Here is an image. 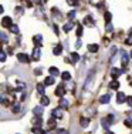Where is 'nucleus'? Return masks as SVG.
Returning a JSON list of instances; mask_svg holds the SVG:
<instances>
[{"label": "nucleus", "mask_w": 132, "mask_h": 134, "mask_svg": "<svg viewBox=\"0 0 132 134\" xmlns=\"http://www.w3.org/2000/svg\"><path fill=\"white\" fill-rule=\"evenodd\" d=\"M114 121H115V116H114V114H108L106 117H104V119L101 120V126L104 127V129L108 130L109 127L114 124Z\"/></svg>", "instance_id": "1"}, {"label": "nucleus", "mask_w": 132, "mask_h": 134, "mask_svg": "<svg viewBox=\"0 0 132 134\" xmlns=\"http://www.w3.org/2000/svg\"><path fill=\"white\" fill-rule=\"evenodd\" d=\"M94 76H95V70H91L90 73H88V77H87V80H85V83H84V90H90V86L92 84V81H94Z\"/></svg>", "instance_id": "2"}, {"label": "nucleus", "mask_w": 132, "mask_h": 134, "mask_svg": "<svg viewBox=\"0 0 132 134\" xmlns=\"http://www.w3.org/2000/svg\"><path fill=\"white\" fill-rule=\"evenodd\" d=\"M65 91H67V88L64 87V84H60V86H57V88L54 90V94L57 96V97H64V94H65Z\"/></svg>", "instance_id": "3"}, {"label": "nucleus", "mask_w": 132, "mask_h": 134, "mask_svg": "<svg viewBox=\"0 0 132 134\" xmlns=\"http://www.w3.org/2000/svg\"><path fill=\"white\" fill-rule=\"evenodd\" d=\"M2 26L10 29L11 26H13V20H11V17H9V16H4V17L2 19Z\"/></svg>", "instance_id": "4"}, {"label": "nucleus", "mask_w": 132, "mask_h": 134, "mask_svg": "<svg viewBox=\"0 0 132 134\" xmlns=\"http://www.w3.org/2000/svg\"><path fill=\"white\" fill-rule=\"evenodd\" d=\"M40 57H41V47H34L33 54H31V59L37 62V60H40Z\"/></svg>", "instance_id": "5"}, {"label": "nucleus", "mask_w": 132, "mask_h": 134, "mask_svg": "<svg viewBox=\"0 0 132 134\" xmlns=\"http://www.w3.org/2000/svg\"><path fill=\"white\" fill-rule=\"evenodd\" d=\"M17 60H18L20 63H26V64H27V63L30 62V57L27 56L26 53H18V54H17Z\"/></svg>", "instance_id": "6"}, {"label": "nucleus", "mask_w": 132, "mask_h": 134, "mask_svg": "<svg viewBox=\"0 0 132 134\" xmlns=\"http://www.w3.org/2000/svg\"><path fill=\"white\" fill-rule=\"evenodd\" d=\"M41 41H43V36L41 34H36V36L33 37V43L36 47H41Z\"/></svg>", "instance_id": "7"}, {"label": "nucleus", "mask_w": 132, "mask_h": 134, "mask_svg": "<svg viewBox=\"0 0 132 134\" xmlns=\"http://www.w3.org/2000/svg\"><path fill=\"white\" fill-rule=\"evenodd\" d=\"M51 116H53V119H62V111H61V108H54V110L51 111Z\"/></svg>", "instance_id": "8"}, {"label": "nucleus", "mask_w": 132, "mask_h": 134, "mask_svg": "<svg viewBox=\"0 0 132 134\" xmlns=\"http://www.w3.org/2000/svg\"><path fill=\"white\" fill-rule=\"evenodd\" d=\"M122 74V70H119V69H117V67H114V69L111 70V77L114 79V80H117V79L119 77V76Z\"/></svg>", "instance_id": "9"}, {"label": "nucleus", "mask_w": 132, "mask_h": 134, "mask_svg": "<svg viewBox=\"0 0 132 134\" xmlns=\"http://www.w3.org/2000/svg\"><path fill=\"white\" fill-rule=\"evenodd\" d=\"M129 59H131V56L129 54H127V53H122V57H121V62H122V67H127V64L129 63Z\"/></svg>", "instance_id": "10"}, {"label": "nucleus", "mask_w": 132, "mask_h": 134, "mask_svg": "<svg viewBox=\"0 0 132 134\" xmlns=\"http://www.w3.org/2000/svg\"><path fill=\"white\" fill-rule=\"evenodd\" d=\"M125 101H127L125 93H122V91H118V94H117V103H118V104H122V103H125Z\"/></svg>", "instance_id": "11"}, {"label": "nucleus", "mask_w": 132, "mask_h": 134, "mask_svg": "<svg viewBox=\"0 0 132 134\" xmlns=\"http://www.w3.org/2000/svg\"><path fill=\"white\" fill-rule=\"evenodd\" d=\"M78 60H80V54L75 53V52L70 53V62H71V64H75V63H77Z\"/></svg>", "instance_id": "12"}, {"label": "nucleus", "mask_w": 132, "mask_h": 134, "mask_svg": "<svg viewBox=\"0 0 132 134\" xmlns=\"http://www.w3.org/2000/svg\"><path fill=\"white\" fill-rule=\"evenodd\" d=\"M43 107L44 106H36V107H34L33 108V113H34V116H40V117H41L43 116Z\"/></svg>", "instance_id": "13"}, {"label": "nucleus", "mask_w": 132, "mask_h": 134, "mask_svg": "<svg viewBox=\"0 0 132 134\" xmlns=\"http://www.w3.org/2000/svg\"><path fill=\"white\" fill-rule=\"evenodd\" d=\"M60 108H65V110H67L68 108V106H70V103H68V100H65L64 97H61L60 98Z\"/></svg>", "instance_id": "14"}, {"label": "nucleus", "mask_w": 132, "mask_h": 134, "mask_svg": "<svg viewBox=\"0 0 132 134\" xmlns=\"http://www.w3.org/2000/svg\"><path fill=\"white\" fill-rule=\"evenodd\" d=\"M84 24H87V26H95V21H94V19L91 17V16H87L85 19H84Z\"/></svg>", "instance_id": "15"}, {"label": "nucleus", "mask_w": 132, "mask_h": 134, "mask_svg": "<svg viewBox=\"0 0 132 134\" xmlns=\"http://www.w3.org/2000/svg\"><path fill=\"white\" fill-rule=\"evenodd\" d=\"M109 100H111L109 94H104V96H101V97H99V103H101V104H108Z\"/></svg>", "instance_id": "16"}, {"label": "nucleus", "mask_w": 132, "mask_h": 134, "mask_svg": "<svg viewBox=\"0 0 132 134\" xmlns=\"http://www.w3.org/2000/svg\"><path fill=\"white\" fill-rule=\"evenodd\" d=\"M80 126L84 127V129L88 127V126H90V119H87V117H81V119H80Z\"/></svg>", "instance_id": "17"}, {"label": "nucleus", "mask_w": 132, "mask_h": 134, "mask_svg": "<svg viewBox=\"0 0 132 134\" xmlns=\"http://www.w3.org/2000/svg\"><path fill=\"white\" fill-rule=\"evenodd\" d=\"M44 84L46 86H53L54 84V76H47V77L44 79Z\"/></svg>", "instance_id": "18"}, {"label": "nucleus", "mask_w": 132, "mask_h": 134, "mask_svg": "<svg viewBox=\"0 0 132 134\" xmlns=\"http://www.w3.org/2000/svg\"><path fill=\"white\" fill-rule=\"evenodd\" d=\"M73 27H74V23H73V21H68V23H65V24H64L62 30H64L65 33H68V31H71V30H73Z\"/></svg>", "instance_id": "19"}, {"label": "nucleus", "mask_w": 132, "mask_h": 134, "mask_svg": "<svg viewBox=\"0 0 132 134\" xmlns=\"http://www.w3.org/2000/svg\"><path fill=\"white\" fill-rule=\"evenodd\" d=\"M48 73H50V76H54V77L60 76V70L57 69V67H50V69H48Z\"/></svg>", "instance_id": "20"}, {"label": "nucleus", "mask_w": 132, "mask_h": 134, "mask_svg": "<svg viewBox=\"0 0 132 134\" xmlns=\"http://www.w3.org/2000/svg\"><path fill=\"white\" fill-rule=\"evenodd\" d=\"M33 124H34V127H40L43 124V120H41V117L40 116H36L33 119Z\"/></svg>", "instance_id": "21"}, {"label": "nucleus", "mask_w": 132, "mask_h": 134, "mask_svg": "<svg viewBox=\"0 0 132 134\" xmlns=\"http://www.w3.org/2000/svg\"><path fill=\"white\" fill-rule=\"evenodd\" d=\"M111 90H118L119 88V83H118V80H112L111 83H109V86H108Z\"/></svg>", "instance_id": "22"}, {"label": "nucleus", "mask_w": 132, "mask_h": 134, "mask_svg": "<svg viewBox=\"0 0 132 134\" xmlns=\"http://www.w3.org/2000/svg\"><path fill=\"white\" fill-rule=\"evenodd\" d=\"M98 50H99L98 44H90V46H88V52L90 53H97Z\"/></svg>", "instance_id": "23"}, {"label": "nucleus", "mask_w": 132, "mask_h": 134, "mask_svg": "<svg viewBox=\"0 0 132 134\" xmlns=\"http://www.w3.org/2000/svg\"><path fill=\"white\" fill-rule=\"evenodd\" d=\"M61 52H62V46H61V44H58V46L54 47L53 54H54V56H60V54H61Z\"/></svg>", "instance_id": "24"}, {"label": "nucleus", "mask_w": 132, "mask_h": 134, "mask_svg": "<svg viewBox=\"0 0 132 134\" xmlns=\"http://www.w3.org/2000/svg\"><path fill=\"white\" fill-rule=\"evenodd\" d=\"M40 101H41V106H48V104H50V98L47 97V96H41Z\"/></svg>", "instance_id": "25"}, {"label": "nucleus", "mask_w": 132, "mask_h": 134, "mask_svg": "<svg viewBox=\"0 0 132 134\" xmlns=\"http://www.w3.org/2000/svg\"><path fill=\"white\" fill-rule=\"evenodd\" d=\"M20 110H21V107L18 103H14L13 106H11V111H13V113H20Z\"/></svg>", "instance_id": "26"}, {"label": "nucleus", "mask_w": 132, "mask_h": 134, "mask_svg": "<svg viewBox=\"0 0 132 134\" xmlns=\"http://www.w3.org/2000/svg\"><path fill=\"white\" fill-rule=\"evenodd\" d=\"M51 12H53V16H54V17H57V20H58V19H61V13H60L58 9L53 7V9H51Z\"/></svg>", "instance_id": "27"}, {"label": "nucleus", "mask_w": 132, "mask_h": 134, "mask_svg": "<svg viewBox=\"0 0 132 134\" xmlns=\"http://www.w3.org/2000/svg\"><path fill=\"white\" fill-rule=\"evenodd\" d=\"M44 83H40V84H37V91H39L40 94H44V90H46V87H44Z\"/></svg>", "instance_id": "28"}, {"label": "nucleus", "mask_w": 132, "mask_h": 134, "mask_svg": "<svg viewBox=\"0 0 132 134\" xmlns=\"http://www.w3.org/2000/svg\"><path fill=\"white\" fill-rule=\"evenodd\" d=\"M0 37H2V43L3 44H7L9 39H7V34H6L4 31H2V33H0Z\"/></svg>", "instance_id": "29"}, {"label": "nucleus", "mask_w": 132, "mask_h": 134, "mask_svg": "<svg viewBox=\"0 0 132 134\" xmlns=\"http://www.w3.org/2000/svg\"><path fill=\"white\" fill-rule=\"evenodd\" d=\"M61 77H62V80H71V74H70L68 71L61 73Z\"/></svg>", "instance_id": "30"}, {"label": "nucleus", "mask_w": 132, "mask_h": 134, "mask_svg": "<svg viewBox=\"0 0 132 134\" xmlns=\"http://www.w3.org/2000/svg\"><path fill=\"white\" fill-rule=\"evenodd\" d=\"M10 31L11 33H14V34H18V31H20V29H18L17 24H13V26L10 27Z\"/></svg>", "instance_id": "31"}, {"label": "nucleus", "mask_w": 132, "mask_h": 134, "mask_svg": "<svg viewBox=\"0 0 132 134\" xmlns=\"http://www.w3.org/2000/svg\"><path fill=\"white\" fill-rule=\"evenodd\" d=\"M31 133L33 134H43L44 131L41 129H40V127H33V130H31Z\"/></svg>", "instance_id": "32"}, {"label": "nucleus", "mask_w": 132, "mask_h": 134, "mask_svg": "<svg viewBox=\"0 0 132 134\" xmlns=\"http://www.w3.org/2000/svg\"><path fill=\"white\" fill-rule=\"evenodd\" d=\"M24 88H26V83H20V84L16 87V91H23Z\"/></svg>", "instance_id": "33"}, {"label": "nucleus", "mask_w": 132, "mask_h": 134, "mask_svg": "<svg viewBox=\"0 0 132 134\" xmlns=\"http://www.w3.org/2000/svg\"><path fill=\"white\" fill-rule=\"evenodd\" d=\"M75 14H77V12H75V10H71L70 13H68V20L73 21V20H74V17H75Z\"/></svg>", "instance_id": "34"}, {"label": "nucleus", "mask_w": 132, "mask_h": 134, "mask_svg": "<svg viewBox=\"0 0 132 134\" xmlns=\"http://www.w3.org/2000/svg\"><path fill=\"white\" fill-rule=\"evenodd\" d=\"M81 36H83V26H81V24H78V27H77V37L80 39Z\"/></svg>", "instance_id": "35"}, {"label": "nucleus", "mask_w": 132, "mask_h": 134, "mask_svg": "<svg viewBox=\"0 0 132 134\" xmlns=\"http://www.w3.org/2000/svg\"><path fill=\"white\" fill-rule=\"evenodd\" d=\"M124 124L128 127V129H132V119H127L124 121Z\"/></svg>", "instance_id": "36"}, {"label": "nucleus", "mask_w": 132, "mask_h": 134, "mask_svg": "<svg viewBox=\"0 0 132 134\" xmlns=\"http://www.w3.org/2000/svg\"><path fill=\"white\" fill-rule=\"evenodd\" d=\"M104 17H105V21H106V23H109V21H111V19H112V14L109 13V12H106Z\"/></svg>", "instance_id": "37"}, {"label": "nucleus", "mask_w": 132, "mask_h": 134, "mask_svg": "<svg viewBox=\"0 0 132 134\" xmlns=\"http://www.w3.org/2000/svg\"><path fill=\"white\" fill-rule=\"evenodd\" d=\"M0 62L2 63L6 62V52H0Z\"/></svg>", "instance_id": "38"}, {"label": "nucleus", "mask_w": 132, "mask_h": 134, "mask_svg": "<svg viewBox=\"0 0 132 134\" xmlns=\"http://www.w3.org/2000/svg\"><path fill=\"white\" fill-rule=\"evenodd\" d=\"M67 3L70 6H77L78 4V0H67Z\"/></svg>", "instance_id": "39"}, {"label": "nucleus", "mask_w": 132, "mask_h": 134, "mask_svg": "<svg viewBox=\"0 0 132 134\" xmlns=\"http://www.w3.org/2000/svg\"><path fill=\"white\" fill-rule=\"evenodd\" d=\"M23 7H16V14H21V13H23Z\"/></svg>", "instance_id": "40"}, {"label": "nucleus", "mask_w": 132, "mask_h": 134, "mask_svg": "<svg viewBox=\"0 0 132 134\" xmlns=\"http://www.w3.org/2000/svg\"><path fill=\"white\" fill-rule=\"evenodd\" d=\"M112 30H114V27H112L109 23H106V31H108V33H111Z\"/></svg>", "instance_id": "41"}, {"label": "nucleus", "mask_w": 132, "mask_h": 134, "mask_svg": "<svg viewBox=\"0 0 132 134\" xmlns=\"http://www.w3.org/2000/svg\"><path fill=\"white\" fill-rule=\"evenodd\" d=\"M81 46H83V41H81V39H78L77 43H75V47H77V49H80Z\"/></svg>", "instance_id": "42"}, {"label": "nucleus", "mask_w": 132, "mask_h": 134, "mask_svg": "<svg viewBox=\"0 0 132 134\" xmlns=\"http://www.w3.org/2000/svg\"><path fill=\"white\" fill-rule=\"evenodd\" d=\"M41 71H43L41 69H36V70H34V74H36V76H40V74H41Z\"/></svg>", "instance_id": "43"}, {"label": "nucleus", "mask_w": 132, "mask_h": 134, "mask_svg": "<svg viewBox=\"0 0 132 134\" xmlns=\"http://www.w3.org/2000/svg\"><path fill=\"white\" fill-rule=\"evenodd\" d=\"M127 103L129 104V106L132 107V96H129V97H127Z\"/></svg>", "instance_id": "44"}, {"label": "nucleus", "mask_w": 132, "mask_h": 134, "mask_svg": "<svg viewBox=\"0 0 132 134\" xmlns=\"http://www.w3.org/2000/svg\"><path fill=\"white\" fill-rule=\"evenodd\" d=\"M117 50H118V49H117V47H115V46H114V47H112V49H111V53H112V56H115V54H117Z\"/></svg>", "instance_id": "45"}, {"label": "nucleus", "mask_w": 132, "mask_h": 134, "mask_svg": "<svg viewBox=\"0 0 132 134\" xmlns=\"http://www.w3.org/2000/svg\"><path fill=\"white\" fill-rule=\"evenodd\" d=\"M127 44H129V46H132V36H129L127 39Z\"/></svg>", "instance_id": "46"}, {"label": "nucleus", "mask_w": 132, "mask_h": 134, "mask_svg": "<svg viewBox=\"0 0 132 134\" xmlns=\"http://www.w3.org/2000/svg\"><path fill=\"white\" fill-rule=\"evenodd\" d=\"M23 100H26V93H23L20 96V101H23Z\"/></svg>", "instance_id": "47"}, {"label": "nucleus", "mask_w": 132, "mask_h": 134, "mask_svg": "<svg viewBox=\"0 0 132 134\" xmlns=\"http://www.w3.org/2000/svg\"><path fill=\"white\" fill-rule=\"evenodd\" d=\"M54 33L58 34V26H57V24H54Z\"/></svg>", "instance_id": "48"}, {"label": "nucleus", "mask_w": 132, "mask_h": 134, "mask_svg": "<svg viewBox=\"0 0 132 134\" xmlns=\"http://www.w3.org/2000/svg\"><path fill=\"white\" fill-rule=\"evenodd\" d=\"M34 2H36V4H40V3H41V0H34Z\"/></svg>", "instance_id": "49"}, {"label": "nucleus", "mask_w": 132, "mask_h": 134, "mask_svg": "<svg viewBox=\"0 0 132 134\" xmlns=\"http://www.w3.org/2000/svg\"><path fill=\"white\" fill-rule=\"evenodd\" d=\"M105 134H115V133H112V131H109V130H106V133Z\"/></svg>", "instance_id": "50"}, {"label": "nucleus", "mask_w": 132, "mask_h": 134, "mask_svg": "<svg viewBox=\"0 0 132 134\" xmlns=\"http://www.w3.org/2000/svg\"><path fill=\"white\" fill-rule=\"evenodd\" d=\"M44 134H53L51 131H44Z\"/></svg>", "instance_id": "51"}, {"label": "nucleus", "mask_w": 132, "mask_h": 134, "mask_svg": "<svg viewBox=\"0 0 132 134\" xmlns=\"http://www.w3.org/2000/svg\"><path fill=\"white\" fill-rule=\"evenodd\" d=\"M129 56H131V57H132V52H131V54H129Z\"/></svg>", "instance_id": "52"}, {"label": "nucleus", "mask_w": 132, "mask_h": 134, "mask_svg": "<svg viewBox=\"0 0 132 134\" xmlns=\"http://www.w3.org/2000/svg\"><path fill=\"white\" fill-rule=\"evenodd\" d=\"M131 87H132V83H131Z\"/></svg>", "instance_id": "53"}, {"label": "nucleus", "mask_w": 132, "mask_h": 134, "mask_svg": "<svg viewBox=\"0 0 132 134\" xmlns=\"http://www.w3.org/2000/svg\"><path fill=\"white\" fill-rule=\"evenodd\" d=\"M44 2H47V0H44Z\"/></svg>", "instance_id": "54"}]
</instances>
